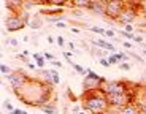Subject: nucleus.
Returning <instances> with one entry per match:
<instances>
[{
	"mask_svg": "<svg viewBox=\"0 0 146 114\" xmlns=\"http://www.w3.org/2000/svg\"><path fill=\"white\" fill-rule=\"evenodd\" d=\"M32 57H33V60H35L36 68H38V70H43V68H44V65H46V60H44V57H43V55H40V54H36V52H33V54H32Z\"/></svg>",
	"mask_w": 146,
	"mask_h": 114,
	"instance_id": "nucleus-13",
	"label": "nucleus"
},
{
	"mask_svg": "<svg viewBox=\"0 0 146 114\" xmlns=\"http://www.w3.org/2000/svg\"><path fill=\"white\" fill-rule=\"evenodd\" d=\"M116 55L121 62H127L129 60V54H125V52H116Z\"/></svg>",
	"mask_w": 146,
	"mask_h": 114,
	"instance_id": "nucleus-24",
	"label": "nucleus"
},
{
	"mask_svg": "<svg viewBox=\"0 0 146 114\" xmlns=\"http://www.w3.org/2000/svg\"><path fill=\"white\" fill-rule=\"evenodd\" d=\"M3 106H5V109H7V111H10V113H13V111L16 109V108L13 106V105H11L10 101H8V100H5V101H3Z\"/></svg>",
	"mask_w": 146,
	"mask_h": 114,
	"instance_id": "nucleus-26",
	"label": "nucleus"
},
{
	"mask_svg": "<svg viewBox=\"0 0 146 114\" xmlns=\"http://www.w3.org/2000/svg\"><path fill=\"white\" fill-rule=\"evenodd\" d=\"M72 5H73V8H86V10H89L91 2H88V0H75Z\"/></svg>",
	"mask_w": 146,
	"mask_h": 114,
	"instance_id": "nucleus-16",
	"label": "nucleus"
},
{
	"mask_svg": "<svg viewBox=\"0 0 146 114\" xmlns=\"http://www.w3.org/2000/svg\"><path fill=\"white\" fill-rule=\"evenodd\" d=\"M7 79L10 81V86H11V89H13V92H18V90H21L26 84H29V81L32 78L27 73H24L22 70H13V73L8 74Z\"/></svg>",
	"mask_w": 146,
	"mask_h": 114,
	"instance_id": "nucleus-6",
	"label": "nucleus"
},
{
	"mask_svg": "<svg viewBox=\"0 0 146 114\" xmlns=\"http://www.w3.org/2000/svg\"><path fill=\"white\" fill-rule=\"evenodd\" d=\"M43 57H44V60H48V62H54V60H56V57L52 54H49V52H44Z\"/></svg>",
	"mask_w": 146,
	"mask_h": 114,
	"instance_id": "nucleus-28",
	"label": "nucleus"
},
{
	"mask_svg": "<svg viewBox=\"0 0 146 114\" xmlns=\"http://www.w3.org/2000/svg\"><path fill=\"white\" fill-rule=\"evenodd\" d=\"M119 35H121L122 38H125V40H132V41L135 40V35H133V33L125 32V30H121V32H119Z\"/></svg>",
	"mask_w": 146,
	"mask_h": 114,
	"instance_id": "nucleus-18",
	"label": "nucleus"
},
{
	"mask_svg": "<svg viewBox=\"0 0 146 114\" xmlns=\"http://www.w3.org/2000/svg\"><path fill=\"white\" fill-rule=\"evenodd\" d=\"M122 44H124V48H127V49H132V48H133V44H132L130 41H122Z\"/></svg>",
	"mask_w": 146,
	"mask_h": 114,
	"instance_id": "nucleus-34",
	"label": "nucleus"
},
{
	"mask_svg": "<svg viewBox=\"0 0 146 114\" xmlns=\"http://www.w3.org/2000/svg\"><path fill=\"white\" fill-rule=\"evenodd\" d=\"M80 101L83 103V109L91 114H110V103L106 95L102 90H95V92H83L80 97Z\"/></svg>",
	"mask_w": 146,
	"mask_h": 114,
	"instance_id": "nucleus-2",
	"label": "nucleus"
},
{
	"mask_svg": "<svg viewBox=\"0 0 146 114\" xmlns=\"http://www.w3.org/2000/svg\"><path fill=\"white\" fill-rule=\"evenodd\" d=\"M51 63L56 67V68H62V62H59V60H54V62H51Z\"/></svg>",
	"mask_w": 146,
	"mask_h": 114,
	"instance_id": "nucleus-36",
	"label": "nucleus"
},
{
	"mask_svg": "<svg viewBox=\"0 0 146 114\" xmlns=\"http://www.w3.org/2000/svg\"><path fill=\"white\" fill-rule=\"evenodd\" d=\"M10 114H27V111H22V109H15L13 113H10Z\"/></svg>",
	"mask_w": 146,
	"mask_h": 114,
	"instance_id": "nucleus-37",
	"label": "nucleus"
},
{
	"mask_svg": "<svg viewBox=\"0 0 146 114\" xmlns=\"http://www.w3.org/2000/svg\"><path fill=\"white\" fill-rule=\"evenodd\" d=\"M133 103L138 106V109L141 111V113L146 114V84H137Z\"/></svg>",
	"mask_w": 146,
	"mask_h": 114,
	"instance_id": "nucleus-9",
	"label": "nucleus"
},
{
	"mask_svg": "<svg viewBox=\"0 0 146 114\" xmlns=\"http://www.w3.org/2000/svg\"><path fill=\"white\" fill-rule=\"evenodd\" d=\"M133 41H135V43H143L145 40H143L141 35H135V40H133Z\"/></svg>",
	"mask_w": 146,
	"mask_h": 114,
	"instance_id": "nucleus-35",
	"label": "nucleus"
},
{
	"mask_svg": "<svg viewBox=\"0 0 146 114\" xmlns=\"http://www.w3.org/2000/svg\"><path fill=\"white\" fill-rule=\"evenodd\" d=\"M81 30L78 29V27H72V33H80Z\"/></svg>",
	"mask_w": 146,
	"mask_h": 114,
	"instance_id": "nucleus-42",
	"label": "nucleus"
},
{
	"mask_svg": "<svg viewBox=\"0 0 146 114\" xmlns=\"http://www.w3.org/2000/svg\"><path fill=\"white\" fill-rule=\"evenodd\" d=\"M89 11H92V13H95V14L105 16L106 2H105V0H92L91 5H89Z\"/></svg>",
	"mask_w": 146,
	"mask_h": 114,
	"instance_id": "nucleus-10",
	"label": "nucleus"
},
{
	"mask_svg": "<svg viewBox=\"0 0 146 114\" xmlns=\"http://www.w3.org/2000/svg\"><path fill=\"white\" fill-rule=\"evenodd\" d=\"M16 57H18L19 60H22V62H26V65L29 63V60H27V57H26L24 54H16Z\"/></svg>",
	"mask_w": 146,
	"mask_h": 114,
	"instance_id": "nucleus-32",
	"label": "nucleus"
},
{
	"mask_svg": "<svg viewBox=\"0 0 146 114\" xmlns=\"http://www.w3.org/2000/svg\"><path fill=\"white\" fill-rule=\"evenodd\" d=\"M141 54H143V57H146V51H141Z\"/></svg>",
	"mask_w": 146,
	"mask_h": 114,
	"instance_id": "nucleus-47",
	"label": "nucleus"
},
{
	"mask_svg": "<svg viewBox=\"0 0 146 114\" xmlns=\"http://www.w3.org/2000/svg\"><path fill=\"white\" fill-rule=\"evenodd\" d=\"M22 41H30V37H29V35H26V37L22 38Z\"/></svg>",
	"mask_w": 146,
	"mask_h": 114,
	"instance_id": "nucleus-46",
	"label": "nucleus"
},
{
	"mask_svg": "<svg viewBox=\"0 0 146 114\" xmlns=\"http://www.w3.org/2000/svg\"><path fill=\"white\" fill-rule=\"evenodd\" d=\"M41 111H43L44 114H56L57 113V108L54 106L52 103H48V105H43V106L40 108Z\"/></svg>",
	"mask_w": 146,
	"mask_h": 114,
	"instance_id": "nucleus-15",
	"label": "nucleus"
},
{
	"mask_svg": "<svg viewBox=\"0 0 146 114\" xmlns=\"http://www.w3.org/2000/svg\"><path fill=\"white\" fill-rule=\"evenodd\" d=\"M72 111H73V114H80V113H81V111H80V106H73Z\"/></svg>",
	"mask_w": 146,
	"mask_h": 114,
	"instance_id": "nucleus-40",
	"label": "nucleus"
},
{
	"mask_svg": "<svg viewBox=\"0 0 146 114\" xmlns=\"http://www.w3.org/2000/svg\"><path fill=\"white\" fill-rule=\"evenodd\" d=\"M26 26L27 24L24 21V18L19 14H10L5 19V29L8 32H18V30H22Z\"/></svg>",
	"mask_w": 146,
	"mask_h": 114,
	"instance_id": "nucleus-8",
	"label": "nucleus"
},
{
	"mask_svg": "<svg viewBox=\"0 0 146 114\" xmlns=\"http://www.w3.org/2000/svg\"><path fill=\"white\" fill-rule=\"evenodd\" d=\"M54 41H56V38L52 35H48V43H54Z\"/></svg>",
	"mask_w": 146,
	"mask_h": 114,
	"instance_id": "nucleus-41",
	"label": "nucleus"
},
{
	"mask_svg": "<svg viewBox=\"0 0 146 114\" xmlns=\"http://www.w3.org/2000/svg\"><path fill=\"white\" fill-rule=\"evenodd\" d=\"M125 7V2H121V0H106V11L105 16L111 21H117Z\"/></svg>",
	"mask_w": 146,
	"mask_h": 114,
	"instance_id": "nucleus-7",
	"label": "nucleus"
},
{
	"mask_svg": "<svg viewBox=\"0 0 146 114\" xmlns=\"http://www.w3.org/2000/svg\"><path fill=\"white\" fill-rule=\"evenodd\" d=\"M89 30H91V32H94V33H99V35H106V30L105 29H102V27H91V29H89Z\"/></svg>",
	"mask_w": 146,
	"mask_h": 114,
	"instance_id": "nucleus-21",
	"label": "nucleus"
},
{
	"mask_svg": "<svg viewBox=\"0 0 146 114\" xmlns=\"http://www.w3.org/2000/svg\"><path fill=\"white\" fill-rule=\"evenodd\" d=\"M56 27H57V29H65V22H57V24H56Z\"/></svg>",
	"mask_w": 146,
	"mask_h": 114,
	"instance_id": "nucleus-38",
	"label": "nucleus"
},
{
	"mask_svg": "<svg viewBox=\"0 0 146 114\" xmlns=\"http://www.w3.org/2000/svg\"><path fill=\"white\" fill-rule=\"evenodd\" d=\"M106 59L110 60V63H111V65H119V63H121V60L117 59L116 54H108V57H106Z\"/></svg>",
	"mask_w": 146,
	"mask_h": 114,
	"instance_id": "nucleus-17",
	"label": "nucleus"
},
{
	"mask_svg": "<svg viewBox=\"0 0 146 114\" xmlns=\"http://www.w3.org/2000/svg\"><path fill=\"white\" fill-rule=\"evenodd\" d=\"M30 27H32L33 30H38V29H41V26H43V21H41V18L38 14L35 16V18L32 19V21H30V24H29Z\"/></svg>",
	"mask_w": 146,
	"mask_h": 114,
	"instance_id": "nucleus-14",
	"label": "nucleus"
},
{
	"mask_svg": "<svg viewBox=\"0 0 146 114\" xmlns=\"http://www.w3.org/2000/svg\"><path fill=\"white\" fill-rule=\"evenodd\" d=\"M35 67L36 65H33V63H30V62L27 63V68H30V70H35Z\"/></svg>",
	"mask_w": 146,
	"mask_h": 114,
	"instance_id": "nucleus-43",
	"label": "nucleus"
},
{
	"mask_svg": "<svg viewBox=\"0 0 146 114\" xmlns=\"http://www.w3.org/2000/svg\"><path fill=\"white\" fill-rule=\"evenodd\" d=\"M91 43L94 44V46H97V48L105 49L106 52H110V51H111V54H116V52H117L116 46H114L113 43H108L106 40H91Z\"/></svg>",
	"mask_w": 146,
	"mask_h": 114,
	"instance_id": "nucleus-11",
	"label": "nucleus"
},
{
	"mask_svg": "<svg viewBox=\"0 0 146 114\" xmlns=\"http://www.w3.org/2000/svg\"><path fill=\"white\" fill-rule=\"evenodd\" d=\"M143 46H145V51H146V43H143Z\"/></svg>",
	"mask_w": 146,
	"mask_h": 114,
	"instance_id": "nucleus-49",
	"label": "nucleus"
},
{
	"mask_svg": "<svg viewBox=\"0 0 146 114\" xmlns=\"http://www.w3.org/2000/svg\"><path fill=\"white\" fill-rule=\"evenodd\" d=\"M22 54H24V55H26V57H27V55H30V52L27 51V49H24V51H22Z\"/></svg>",
	"mask_w": 146,
	"mask_h": 114,
	"instance_id": "nucleus-45",
	"label": "nucleus"
},
{
	"mask_svg": "<svg viewBox=\"0 0 146 114\" xmlns=\"http://www.w3.org/2000/svg\"><path fill=\"white\" fill-rule=\"evenodd\" d=\"M67 46H68V49H70V51H75V43L68 41V43H67Z\"/></svg>",
	"mask_w": 146,
	"mask_h": 114,
	"instance_id": "nucleus-39",
	"label": "nucleus"
},
{
	"mask_svg": "<svg viewBox=\"0 0 146 114\" xmlns=\"http://www.w3.org/2000/svg\"><path fill=\"white\" fill-rule=\"evenodd\" d=\"M117 68H119L121 71H129V70L132 68V65H130L129 62H121L119 65H117Z\"/></svg>",
	"mask_w": 146,
	"mask_h": 114,
	"instance_id": "nucleus-20",
	"label": "nucleus"
},
{
	"mask_svg": "<svg viewBox=\"0 0 146 114\" xmlns=\"http://www.w3.org/2000/svg\"><path fill=\"white\" fill-rule=\"evenodd\" d=\"M105 82H106V79L103 76L95 74L91 68H86V76H84V79H83V89H84V92L86 94L100 90Z\"/></svg>",
	"mask_w": 146,
	"mask_h": 114,
	"instance_id": "nucleus-5",
	"label": "nucleus"
},
{
	"mask_svg": "<svg viewBox=\"0 0 146 114\" xmlns=\"http://www.w3.org/2000/svg\"><path fill=\"white\" fill-rule=\"evenodd\" d=\"M117 114H141V111L138 109V106H137L135 103H130V105H127V106L121 108V109L117 111Z\"/></svg>",
	"mask_w": 146,
	"mask_h": 114,
	"instance_id": "nucleus-12",
	"label": "nucleus"
},
{
	"mask_svg": "<svg viewBox=\"0 0 146 114\" xmlns=\"http://www.w3.org/2000/svg\"><path fill=\"white\" fill-rule=\"evenodd\" d=\"M124 30L129 32V33H132L133 32V26H132V24H127V26H124Z\"/></svg>",
	"mask_w": 146,
	"mask_h": 114,
	"instance_id": "nucleus-33",
	"label": "nucleus"
},
{
	"mask_svg": "<svg viewBox=\"0 0 146 114\" xmlns=\"http://www.w3.org/2000/svg\"><path fill=\"white\" fill-rule=\"evenodd\" d=\"M8 43H10L11 46H13V48H18V44H19V41L16 40V38H10V41H8Z\"/></svg>",
	"mask_w": 146,
	"mask_h": 114,
	"instance_id": "nucleus-31",
	"label": "nucleus"
},
{
	"mask_svg": "<svg viewBox=\"0 0 146 114\" xmlns=\"http://www.w3.org/2000/svg\"><path fill=\"white\" fill-rule=\"evenodd\" d=\"M52 92L54 89L52 86H49L48 82H44L43 79H38V78H32L29 81V84H26L21 90H18L16 97L21 100L22 103L29 105V106L38 108L40 109L43 105L51 103L52 100Z\"/></svg>",
	"mask_w": 146,
	"mask_h": 114,
	"instance_id": "nucleus-1",
	"label": "nucleus"
},
{
	"mask_svg": "<svg viewBox=\"0 0 146 114\" xmlns=\"http://www.w3.org/2000/svg\"><path fill=\"white\" fill-rule=\"evenodd\" d=\"M105 37H108V38H111V40H114V38H116V33H114V30L106 29V35H105Z\"/></svg>",
	"mask_w": 146,
	"mask_h": 114,
	"instance_id": "nucleus-29",
	"label": "nucleus"
},
{
	"mask_svg": "<svg viewBox=\"0 0 146 114\" xmlns=\"http://www.w3.org/2000/svg\"><path fill=\"white\" fill-rule=\"evenodd\" d=\"M141 8H143V13L146 14V2H143V3H141Z\"/></svg>",
	"mask_w": 146,
	"mask_h": 114,
	"instance_id": "nucleus-44",
	"label": "nucleus"
},
{
	"mask_svg": "<svg viewBox=\"0 0 146 114\" xmlns=\"http://www.w3.org/2000/svg\"><path fill=\"white\" fill-rule=\"evenodd\" d=\"M49 73H51V76H52V82H54V84H59V82H60V74L56 70H49Z\"/></svg>",
	"mask_w": 146,
	"mask_h": 114,
	"instance_id": "nucleus-19",
	"label": "nucleus"
},
{
	"mask_svg": "<svg viewBox=\"0 0 146 114\" xmlns=\"http://www.w3.org/2000/svg\"><path fill=\"white\" fill-rule=\"evenodd\" d=\"M129 55H130V57H133V59H135V60H138L140 63H145V60H143V59H141V57H140L138 54H135V52H129Z\"/></svg>",
	"mask_w": 146,
	"mask_h": 114,
	"instance_id": "nucleus-30",
	"label": "nucleus"
},
{
	"mask_svg": "<svg viewBox=\"0 0 146 114\" xmlns=\"http://www.w3.org/2000/svg\"><path fill=\"white\" fill-rule=\"evenodd\" d=\"M140 13H143L141 3H135V2H125V7L121 13L119 19H117V24H122V26H127V24H132L133 21L140 18Z\"/></svg>",
	"mask_w": 146,
	"mask_h": 114,
	"instance_id": "nucleus-3",
	"label": "nucleus"
},
{
	"mask_svg": "<svg viewBox=\"0 0 146 114\" xmlns=\"http://www.w3.org/2000/svg\"><path fill=\"white\" fill-rule=\"evenodd\" d=\"M72 67H73V68H75V70H76L80 74H83V76H86V70H84V68H83L81 65H78V63H73Z\"/></svg>",
	"mask_w": 146,
	"mask_h": 114,
	"instance_id": "nucleus-25",
	"label": "nucleus"
},
{
	"mask_svg": "<svg viewBox=\"0 0 146 114\" xmlns=\"http://www.w3.org/2000/svg\"><path fill=\"white\" fill-rule=\"evenodd\" d=\"M99 63H100L102 67H105V68H108V67L111 65V63H110V60L106 59V57H102V59H99Z\"/></svg>",
	"mask_w": 146,
	"mask_h": 114,
	"instance_id": "nucleus-27",
	"label": "nucleus"
},
{
	"mask_svg": "<svg viewBox=\"0 0 146 114\" xmlns=\"http://www.w3.org/2000/svg\"><path fill=\"white\" fill-rule=\"evenodd\" d=\"M56 43H57L59 48H64V46L67 44V41H65V38H64V37H60V35H59V37L56 38Z\"/></svg>",
	"mask_w": 146,
	"mask_h": 114,
	"instance_id": "nucleus-23",
	"label": "nucleus"
},
{
	"mask_svg": "<svg viewBox=\"0 0 146 114\" xmlns=\"http://www.w3.org/2000/svg\"><path fill=\"white\" fill-rule=\"evenodd\" d=\"M80 114H88V111H81V113Z\"/></svg>",
	"mask_w": 146,
	"mask_h": 114,
	"instance_id": "nucleus-48",
	"label": "nucleus"
},
{
	"mask_svg": "<svg viewBox=\"0 0 146 114\" xmlns=\"http://www.w3.org/2000/svg\"><path fill=\"white\" fill-rule=\"evenodd\" d=\"M135 82L130 81H106L100 90L105 95H119V94L130 92L132 89H135Z\"/></svg>",
	"mask_w": 146,
	"mask_h": 114,
	"instance_id": "nucleus-4",
	"label": "nucleus"
},
{
	"mask_svg": "<svg viewBox=\"0 0 146 114\" xmlns=\"http://www.w3.org/2000/svg\"><path fill=\"white\" fill-rule=\"evenodd\" d=\"M0 71H2L3 74H7V76L13 73V70H10V68H8V65H5V63H2V65H0Z\"/></svg>",
	"mask_w": 146,
	"mask_h": 114,
	"instance_id": "nucleus-22",
	"label": "nucleus"
}]
</instances>
